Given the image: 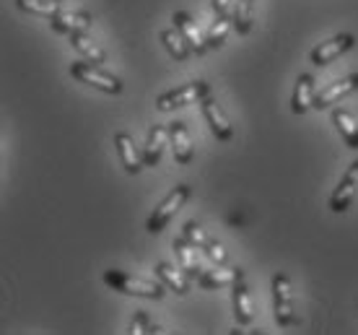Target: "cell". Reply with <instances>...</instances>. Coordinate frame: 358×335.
<instances>
[{"label": "cell", "mask_w": 358, "mask_h": 335, "mask_svg": "<svg viewBox=\"0 0 358 335\" xmlns=\"http://www.w3.org/2000/svg\"><path fill=\"white\" fill-rule=\"evenodd\" d=\"M231 304H234L236 322H239V325H250L252 318H255V307H252V294H250V289L244 286V281L231 286Z\"/></svg>", "instance_id": "obj_18"}, {"label": "cell", "mask_w": 358, "mask_h": 335, "mask_svg": "<svg viewBox=\"0 0 358 335\" xmlns=\"http://www.w3.org/2000/svg\"><path fill=\"white\" fill-rule=\"evenodd\" d=\"M57 3L60 0H16V8L31 16H55L57 13Z\"/></svg>", "instance_id": "obj_25"}, {"label": "cell", "mask_w": 358, "mask_h": 335, "mask_svg": "<svg viewBox=\"0 0 358 335\" xmlns=\"http://www.w3.org/2000/svg\"><path fill=\"white\" fill-rule=\"evenodd\" d=\"M159 327L151 325V318H148V312H135L133 322L127 327V333L130 335H145V333H156Z\"/></svg>", "instance_id": "obj_27"}, {"label": "cell", "mask_w": 358, "mask_h": 335, "mask_svg": "<svg viewBox=\"0 0 358 335\" xmlns=\"http://www.w3.org/2000/svg\"><path fill=\"white\" fill-rule=\"evenodd\" d=\"M206 97H210V83L189 81V83H185V86H177V89L162 94L159 101H156V107L162 109V112H171V109L187 107L192 101H203Z\"/></svg>", "instance_id": "obj_5"}, {"label": "cell", "mask_w": 358, "mask_h": 335, "mask_svg": "<svg viewBox=\"0 0 358 335\" xmlns=\"http://www.w3.org/2000/svg\"><path fill=\"white\" fill-rule=\"evenodd\" d=\"M104 283H107L109 289L120 291V294H127V297H141V299H156V301L166 297L164 283L145 281L141 276H133V273H125V271H107L104 273Z\"/></svg>", "instance_id": "obj_1"}, {"label": "cell", "mask_w": 358, "mask_h": 335, "mask_svg": "<svg viewBox=\"0 0 358 335\" xmlns=\"http://www.w3.org/2000/svg\"><path fill=\"white\" fill-rule=\"evenodd\" d=\"M200 107H203V117L208 120V127H210V133H213L221 143H229L234 136V127L229 122V117L224 115V109L218 107V101H213L210 97L200 101Z\"/></svg>", "instance_id": "obj_9"}, {"label": "cell", "mask_w": 358, "mask_h": 335, "mask_svg": "<svg viewBox=\"0 0 358 335\" xmlns=\"http://www.w3.org/2000/svg\"><path fill=\"white\" fill-rule=\"evenodd\" d=\"M189 195H192V187L189 185H177L174 190L166 195V198L156 206V211H153L151 216H148V221H145V229L151 231V234H159V231H164V229L169 227V221L174 216H177L179 211H182V206L189 200Z\"/></svg>", "instance_id": "obj_3"}, {"label": "cell", "mask_w": 358, "mask_h": 335, "mask_svg": "<svg viewBox=\"0 0 358 335\" xmlns=\"http://www.w3.org/2000/svg\"><path fill=\"white\" fill-rule=\"evenodd\" d=\"M353 47H356V36L353 34H335L332 39H324L322 45L314 47L312 52H309V60L314 65H327L332 60L343 57L345 52H350Z\"/></svg>", "instance_id": "obj_6"}, {"label": "cell", "mask_w": 358, "mask_h": 335, "mask_svg": "<svg viewBox=\"0 0 358 335\" xmlns=\"http://www.w3.org/2000/svg\"><path fill=\"white\" fill-rule=\"evenodd\" d=\"M156 276L164 286H169L174 294H187L189 291V276L174 268L171 263H159L156 265Z\"/></svg>", "instance_id": "obj_20"}, {"label": "cell", "mask_w": 358, "mask_h": 335, "mask_svg": "<svg viewBox=\"0 0 358 335\" xmlns=\"http://www.w3.org/2000/svg\"><path fill=\"white\" fill-rule=\"evenodd\" d=\"M353 91H358V73H353V76H345V78L330 83L327 89L320 91V94H317V99H314V109L332 107L335 101L345 99V97H348V94H353Z\"/></svg>", "instance_id": "obj_11"}, {"label": "cell", "mask_w": 358, "mask_h": 335, "mask_svg": "<svg viewBox=\"0 0 358 335\" xmlns=\"http://www.w3.org/2000/svg\"><path fill=\"white\" fill-rule=\"evenodd\" d=\"M332 125H335V130L343 136L345 145L353 148V151H358V122H356V117H353L350 112H345V109H335V112H332Z\"/></svg>", "instance_id": "obj_19"}, {"label": "cell", "mask_w": 358, "mask_h": 335, "mask_svg": "<svg viewBox=\"0 0 358 335\" xmlns=\"http://www.w3.org/2000/svg\"><path fill=\"white\" fill-rule=\"evenodd\" d=\"M314 78L309 73H301L299 78H296V86H294V97H291V109H294V115H306L309 109L314 107Z\"/></svg>", "instance_id": "obj_15"}, {"label": "cell", "mask_w": 358, "mask_h": 335, "mask_svg": "<svg viewBox=\"0 0 358 335\" xmlns=\"http://www.w3.org/2000/svg\"><path fill=\"white\" fill-rule=\"evenodd\" d=\"M52 29L60 34H86L91 29V16L83 10H57L55 16H50Z\"/></svg>", "instance_id": "obj_12"}, {"label": "cell", "mask_w": 358, "mask_h": 335, "mask_svg": "<svg viewBox=\"0 0 358 335\" xmlns=\"http://www.w3.org/2000/svg\"><path fill=\"white\" fill-rule=\"evenodd\" d=\"M115 145H117V154H120V162H122V166H125L127 174H138L141 169H143L145 166L143 156L138 154L133 138L127 136V133H117Z\"/></svg>", "instance_id": "obj_16"}, {"label": "cell", "mask_w": 358, "mask_h": 335, "mask_svg": "<svg viewBox=\"0 0 358 335\" xmlns=\"http://www.w3.org/2000/svg\"><path fill=\"white\" fill-rule=\"evenodd\" d=\"M71 76L76 81L86 83V86H94V89L104 91V94H122L125 91V83L120 81L117 76L107 73L101 65L89 63V60H76L71 65Z\"/></svg>", "instance_id": "obj_2"}, {"label": "cell", "mask_w": 358, "mask_h": 335, "mask_svg": "<svg viewBox=\"0 0 358 335\" xmlns=\"http://www.w3.org/2000/svg\"><path fill=\"white\" fill-rule=\"evenodd\" d=\"M169 141H171L169 127L153 125L151 130H148V136H145V148H143V162H145V166H156V164L162 162L164 148H166V143H169Z\"/></svg>", "instance_id": "obj_14"}, {"label": "cell", "mask_w": 358, "mask_h": 335, "mask_svg": "<svg viewBox=\"0 0 358 335\" xmlns=\"http://www.w3.org/2000/svg\"><path fill=\"white\" fill-rule=\"evenodd\" d=\"M182 234L187 236V239L195 247H200V250H203V252H206L215 265H229V252H226L224 247H221V242L210 239V236L206 234V229H203V227H197V224L187 221V224H185V229H182Z\"/></svg>", "instance_id": "obj_7"}, {"label": "cell", "mask_w": 358, "mask_h": 335, "mask_svg": "<svg viewBox=\"0 0 358 335\" xmlns=\"http://www.w3.org/2000/svg\"><path fill=\"white\" fill-rule=\"evenodd\" d=\"M358 192V162H353L348 166V172L343 174L341 185H335V190L330 195V211L332 213H343L348 211V206L353 203Z\"/></svg>", "instance_id": "obj_8"}, {"label": "cell", "mask_w": 358, "mask_h": 335, "mask_svg": "<svg viewBox=\"0 0 358 335\" xmlns=\"http://www.w3.org/2000/svg\"><path fill=\"white\" fill-rule=\"evenodd\" d=\"M60 3H63V0H60Z\"/></svg>", "instance_id": "obj_29"}, {"label": "cell", "mask_w": 358, "mask_h": 335, "mask_svg": "<svg viewBox=\"0 0 358 335\" xmlns=\"http://www.w3.org/2000/svg\"><path fill=\"white\" fill-rule=\"evenodd\" d=\"M244 281V271L242 268H234V265H221V268H210L206 271L197 283L206 291H215V289H226V286H234V283Z\"/></svg>", "instance_id": "obj_10"}, {"label": "cell", "mask_w": 358, "mask_h": 335, "mask_svg": "<svg viewBox=\"0 0 358 335\" xmlns=\"http://www.w3.org/2000/svg\"><path fill=\"white\" fill-rule=\"evenodd\" d=\"M169 136H171V151H174V162L177 164H189L192 162V138H189V130L185 127V122H171L169 125Z\"/></svg>", "instance_id": "obj_17"}, {"label": "cell", "mask_w": 358, "mask_h": 335, "mask_svg": "<svg viewBox=\"0 0 358 335\" xmlns=\"http://www.w3.org/2000/svg\"><path fill=\"white\" fill-rule=\"evenodd\" d=\"M215 16H234L236 10V0H213Z\"/></svg>", "instance_id": "obj_28"}, {"label": "cell", "mask_w": 358, "mask_h": 335, "mask_svg": "<svg viewBox=\"0 0 358 335\" xmlns=\"http://www.w3.org/2000/svg\"><path fill=\"white\" fill-rule=\"evenodd\" d=\"M252 6L255 0H236V10H234V29L236 34H250L252 31Z\"/></svg>", "instance_id": "obj_26"}, {"label": "cell", "mask_w": 358, "mask_h": 335, "mask_svg": "<svg viewBox=\"0 0 358 335\" xmlns=\"http://www.w3.org/2000/svg\"><path fill=\"white\" fill-rule=\"evenodd\" d=\"M273 312H275V322L280 327H291L296 322L294 318V283L286 273H278L273 283Z\"/></svg>", "instance_id": "obj_4"}, {"label": "cell", "mask_w": 358, "mask_h": 335, "mask_svg": "<svg viewBox=\"0 0 358 335\" xmlns=\"http://www.w3.org/2000/svg\"><path fill=\"white\" fill-rule=\"evenodd\" d=\"M174 27L179 29V34L187 39V45H189V50H192V55H206L208 52L206 36L200 34V29H197V24L192 21V16H189V13H185V10H177V13H174Z\"/></svg>", "instance_id": "obj_13"}, {"label": "cell", "mask_w": 358, "mask_h": 335, "mask_svg": "<svg viewBox=\"0 0 358 335\" xmlns=\"http://www.w3.org/2000/svg\"><path fill=\"white\" fill-rule=\"evenodd\" d=\"M71 45L76 47V50H78L89 63H96V65L107 63V52H104L94 39H89L86 34H71Z\"/></svg>", "instance_id": "obj_23"}, {"label": "cell", "mask_w": 358, "mask_h": 335, "mask_svg": "<svg viewBox=\"0 0 358 335\" xmlns=\"http://www.w3.org/2000/svg\"><path fill=\"white\" fill-rule=\"evenodd\" d=\"M192 242H189L187 236H179V239H174V252H177L179 263H182V271L187 273L189 278H200L203 276V271H200V263H197V255L195 250H192Z\"/></svg>", "instance_id": "obj_21"}, {"label": "cell", "mask_w": 358, "mask_h": 335, "mask_svg": "<svg viewBox=\"0 0 358 335\" xmlns=\"http://www.w3.org/2000/svg\"><path fill=\"white\" fill-rule=\"evenodd\" d=\"M162 42L164 47L169 50V55L174 57V60H179V63H185V60H189V45H187V39L179 34V29H164L162 31Z\"/></svg>", "instance_id": "obj_22"}, {"label": "cell", "mask_w": 358, "mask_h": 335, "mask_svg": "<svg viewBox=\"0 0 358 335\" xmlns=\"http://www.w3.org/2000/svg\"><path fill=\"white\" fill-rule=\"evenodd\" d=\"M231 24H234V16H218L215 18V24L210 27L208 31L206 42H208V50H218V47L224 45L229 34H231Z\"/></svg>", "instance_id": "obj_24"}]
</instances>
